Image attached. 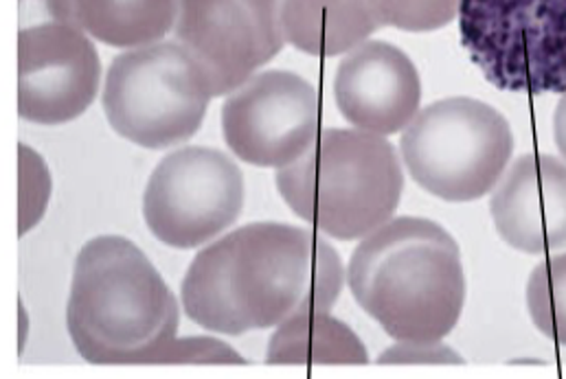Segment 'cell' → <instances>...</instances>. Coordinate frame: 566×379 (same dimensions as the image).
Here are the masks:
<instances>
[{
    "mask_svg": "<svg viewBox=\"0 0 566 379\" xmlns=\"http://www.w3.org/2000/svg\"><path fill=\"white\" fill-rule=\"evenodd\" d=\"M343 283L340 256L318 233L258 222L193 256L182 307L209 331L242 336L303 314H329Z\"/></svg>",
    "mask_w": 566,
    "mask_h": 379,
    "instance_id": "obj_1",
    "label": "cell"
},
{
    "mask_svg": "<svg viewBox=\"0 0 566 379\" xmlns=\"http://www.w3.org/2000/svg\"><path fill=\"white\" fill-rule=\"evenodd\" d=\"M347 283L391 338L411 345L443 340L465 301L459 246L424 218H398L369 233L349 259Z\"/></svg>",
    "mask_w": 566,
    "mask_h": 379,
    "instance_id": "obj_2",
    "label": "cell"
},
{
    "mask_svg": "<svg viewBox=\"0 0 566 379\" xmlns=\"http://www.w3.org/2000/svg\"><path fill=\"white\" fill-rule=\"evenodd\" d=\"M178 301L142 249L119 235L77 254L66 325L93 365H156L178 331Z\"/></svg>",
    "mask_w": 566,
    "mask_h": 379,
    "instance_id": "obj_3",
    "label": "cell"
},
{
    "mask_svg": "<svg viewBox=\"0 0 566 379\" xmlns=\"http://www.w3.org/2000/svg\"><path fill=\"white\" fill-rule=\"evenodd\" d=\"M275 180L294 215L340 242L387 224L405 189L394 145L363 129L321 131L301 158L277 169Z\"/></svg>",
    "mask_w": 566,
    "mask_h": 379,
    "instance_id": "obj_4",
    "label": "cell"
},
{
    "mask_svg": "<svg viewBox=\"0 0 566 379\" xmlns=\"http://www.w3.org/2000/svg\"><path fill=\"white\" fill-rule=\"evenodd\" d=\"M402 160L411 178L446 202H472L501 180L514 134L492 106L470 97H450L426 106L405 127Z\"/></svg>",
    "mask_w": 566,
    "mask_h": 379,
    "instance_id": "obj_5",
    "label": "cell"
},
{
    "mask_svg": "<svg viewBox=\"0 0 566 379\" xmlns=\"http://www.w3.org/2000/svg\"><path fill=\"white\" fill-rule=\"evenodd\" d=\"M461 46L510 93H566V0H459Z\"/></svg>",
    "mask_w": 566,
    "mask_h": 379,
    "instance_id": "obj_6",
    "label": "cell"
},
{
    "mask_svg": "<svg viewBox=\"0 0 566 379\" xmlns=\"http://www.w3.org/2000/svg\"><path fill=\"white\" fill-rule=\"evenodd\" d=\"M211 97L191 55L178 42H160L113 60L102 104L117 134L139 147L163 149L200 129Z\"/></svg>",
    "mask_w": 566,
    "mask_h": 379,
    "instance_id": "obj_7",
    "label": "cell"
},
{
    "mask_svg": "<svg viewBox=\"0 0 566 379\" xmlns=\"http://www.w3.org/2000/svg\"><path fill=\"white\" fill-rule=\"evenodd\" d=\"M75 0H20L18 113L38 126H62L93 104L102 62L82 31Z\"/></svg>",
    "mask_w": 566,
    "mask_h": 379,
    "instance_id": "obj_8",
    "label": "cell"
},
{
    "mask_svg": "<svg viewBox=\"0 0 566 379\" xmlns=\"http://www.w3.org/2000/svg\"><path fill=\"white\" fill-rule=\"evenodd\" d=\"M244 207V176L222 151L185 147L165 156L149 176L143 218L171 249H198L233 227Z\"/></svg>",
    "mask_w": 566,
    "mask_h": 379,
    "instance_id": "obj_9",
    "label": "cell"
},
{
    "mask_svg": "<svg viewBox=\"0 0 566 379\" xmlns=\"http://www.w3.org/2000/svg\"><path fill=\"white\" fill-rule=\"evenodd\" d=\"M174 38L211 95H227L282 51L283 0H178Z\"/></svg>",
    "mask_w": 566,
    "mask_h": 379,
    "instance_id": "obj_10",
    "label": "cell"
},
{
    "mask_svg": "<svg viewBox=\"0 0 566 379\" xmlns=\"http://www.w3.org/2000/svg\"><path fill=\"white\" fill-rule=\"evenodd\" d=\"M318 119V95L310 82L290 71H266L229 95L222 131L240 160L282 169L314 145Z\"/></svg>",
    "mask_w": 566,
    "mask_h": 379,
    "instance_id": "obj_11",
    "label": "cell"
},
{
    "mask_svg": "<svg viewBox=\"0 0 566 379\" xmlns=\"http://www.w3.org/2000/svg\"><path fill=\"white\" fill-rule=\"evenodd\" d=\"M340 115L371 134H396L420 108L422 84L411 57L389 42H363L340 62L334 80Z\"/></svg>",
    "mask_w": 566,
    "mask_h": 379,
    "instance_id": "obj_12",
    "label": "cell"
},
{
    "mask_svg": "<svg viewBox=\"0 0 566 379\" xmlns=\"http://www.w3.org/2000/svg\"><path fill=\"white\" fill-rule=\"evenodd\" d=\"M499 235L516 251L547 254L566 246V165L554 156L518 158L490 200Z\"/></svg>",
    "mask_w": 566,
    "mask_h": 379,
    "instance_id": "obj_13",
    "label": "cell"
},
{
    "mask_svg": "<svg viewBox=\"0 0 566 379\" xmlns=\"http://www.w3.org/2000/svg\"><path fill=\"white\" fill-rule=\"evenodd\" d=\"M380 27L371 0H283L285 42L307 55H343Z\"/></svg>",
    "mask_w": 566,
    "mask_h": 379,
    "instance_id": "obj_14",
    "label": "cell"
},
{
    "mask_svg": "<svg viewBox=\"0 0 566 379\" xmlns=\"http://www.w3.org/2000/svg\"><path fill=\"white\" fill-rule=\"evenodd\" d=\"M269 365H367L360 338L329 314H303L280 325L269 345Z\"/></svg>",
    "mask_w": 566,
    "mask_h": 379,
    "instance_id": "obj_15",
    "label": "cell"
},
{
    "mask_svg": "<svg viewBox=\"0 0 566 379\" xmlns=\"http://www.w3.org/2000/svg\"><path fill=\"white\" fill-rule=\"evenodd\" d=\"M75 11L95 40L133 49L160 40L171 29L178 0H75Z\"/></svg>",
    "mask_w": 566,
    "mask_h": 379,
    "instance_id": "obj_16",
    "label": "cell"
},
{
    "mask_svg": "<svg viewBox=\"0 0 566 379\" xmlns=\"http://www.w3.org/2000/svg\"><path fill=\"white\" fill-rule=\"evenodd\" d=\"M527 307L534 325L566 347V253L543 261L530 276Z\"/></svg>",
    "mask_w": 566,
    "mask_h": 379,
    "instance_id": "obj_17",
    "label": "cell"
},
{
    "mask_svg": "<svg viewBox=\"0 0 566 379\" xmlns=\"http://www.w3.org/2000/svg\"><path fill=\"white\" fill-rule=\"evenodd\" d=\"M382 24L402 31H434L446 27L459 11V0H371Z\"/></svg>",
    "mask_w": 566,
    "mask_h": 379,
    "instance_id": "obj_18",
    "label": "cell"
},
{
    "mask_svg": "<svg viewBox=\"0 0 566 379\" xmlns=\"http://www.w3.org/2000/svg\"><path fill=\"white\" fill-rule=\"evenodd\" d=\"M156 365H244V360L229 345L213 338L171 340Z\"/></svg>",
    "mask_w": 566,
    "mask_h": 379,
    "instance_id": "obj_19",
    "label": "cell"
},
{
    "mask_svg": "<svg viewBox=\"0 0 566 379\" xmlns=\"http://www.w3.org/2000/svg\"><path fill=\"white\" fill-rule=\"evenodd\" d=\"M380 362H398V365H407V362H459L457 356H452L450 349L441 347L439 343H432V345H411V343H405L402 347H396V349H389Z\"/></svg>",
    "mask_w": 566,
    "mask_h": 379,
    "instance_id": "obj_20",
    "label": "cell"
},
{
    "mask_svg": "<svg viewBox=\"0 0 566 379\" xmlns=\"http://www.w3.org/2000/svg\"><path fill=\"white\" fill-rule=\"evenodd\" d=\"M554 134H556V145L563 151L566 158V93L560 99L558 108H556V117H554Z\"/></svg>",
    "mask_w": 566,
    "mask_h": 379,
    "instance_id": "obj_21",
    "label": "cell"
}]
</instances>
